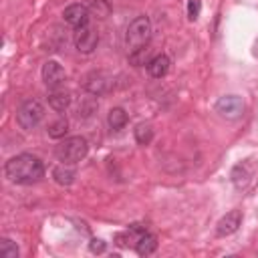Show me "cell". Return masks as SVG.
Wrapping results in <instances>:
<instances>
[{"mask_svg":"<svg viewBox=\"0 0 258 258\" xmlns=\"http://www.w3.org/2000/svg\"><path fill=\"white\" fill-rule=\"evenodd\" d=\"M252 165L248 163V161H240V163H236L234 165V169H232V173H230V177H232V183L238 187V189H242V187H246L248 183H250V179H252Z\"/></svg>","mask_w":258,"mask_h":258,"instance_id":"obj_11","label":"cell"},{"mask_svg":"<svg viewBox=\"0 0 258 258\" xmlns=\"http://www.w3.org/2000/svg\"><path fill=\"white\" fill-rule=\"evenodd\" d=\"M151 58H149V48L145 46V48H139V50H133V52H129V62L133 64V67H141V64H147Z\"/></svg>","mask_w":258,"mask_h":258,"instance_id":"obj_21","label":"cell"},{"mask_svg":"<svg viewBox=\"0 0 258 258\" xmlns=\"http://www.w3.org/2000/svg\"><path fill=\"white\" fill-rule=\"evenodd\" d=\"M40 75H42V81H44V85L48 89H58L64 83V79H67L64 69L56 60H46L42 64V73Z\"/></svg>","mask_w":258,"mask_h":258,"instance_id":"obj_7","label":"cell"},{"mask_svg":"<svg viewBox=\"0 0 258 258\" xmlns=\"http://www.w3.org/2000/svg\"><path fill=\"white\" fill-rule=\"evenodd\" d=\"M240 224H242V212L232 210V212H228L226 216L220 218V222L216 226V234L218 236H230L240 228Z\"/></svg>","mask_w":258,"mask_h":258,"instance_id":"obj_10","label":"cell"},{"mask_svg":"<svg viewBox=\"0 0 258 258\" xmlns=\"http://www.w3.org/2000/svg\"><path fill=\"white\" fill-rule=\"evenodd\" d=\"M143 232H145V228H143L141 224H133V226H129L125 232H121V234L117 236V242H119L121 246H133V248H135V244H137V240L141 238Z\"/></svg>","mask_w":258,"mask_h":258,"instance_id":"obj_14","label":"cell"},{"mask_svg":"<svg viewBox=\"0 0 258 258\" xmlns=\"http://www.w3.org/2000/svg\"><path fill=\"white\" fill-rule=\"evenodd\" d=\"M67 131H69V121H67L64 117H58L56 121H52V123L48 125V135H50L52 139H64Z\"/></svg>","mask_w":258,"mask_h":258,"instance_id":"obj_18","label":"cell"},{"mask_svg":"<svg viewBox=\"0 0 258 258\" xmlns=\"http://www.w3.org/2000/svg\"><path fill=\"white\" fill-rule=\"evenodd\" d=\"M42 117H44V107H42V103L36 101V99L24 101V103L18 107V111H16V121H18V125H20L24 131L34 129V127L42 121Z\"/></svg>","mask_w":258,"mask_h":258,"instance_id":"obj_4","label":"cell"},{"mask_svg":"<svg viewBox=\"0 0 258 258\" xmlns=\"http://www.w3.org/2000/svg\"><path fill=\"white\" fill-rule=\"evenodd\" d=\"M89 250L93 252V254H101V252H105V242L103 240H91V244H89Z\"/></svg>","mask_w":258,"mask_h":258,"instance_id":"obj_23","label":"cell"},{"mask_svg":"<svg viewBox=\"0 0 258 258\" xmlns=\"http://www.w3.org/2000/svg\"><path fill=\"white\" fill-rule=\"evenodd\" d=\"M48 105H50L54 111L62 113V111L71 105V95H69L67 91H62V89H52L50 95H48Z\"/></svg>","mask_w":258,"mask_h":258,"instance_id":"obj_17","label":"cell"},{"mask_svg":"<svg viewBox=\"0 0 258 258\" xmlns=\"http://www.w3.org/2000/svg\"><path fill=\"white\" fill-rule=\"evenodd\" d=\"M58 161L62 163H71V165H77L79 161H83L89 153V143L85 137L81 135H75V137H67V139H60L56 149H54Z\"/></svg>","mask_w":258,"mask_h":258,"instance_id":"obj_2","label":"cell"},{"mask_svg":"<svg viewBox=\"0 0 258 258\" xmlns=\"http://www.w3.org/2000/svg\"><path fill=\"white\" fill-rule=\"evenodd\" d=\"M256 54H258V44H256Z\"/></svg>","mask_w":258,"mask_h":258,"instance_id":"obj_24","label":"cell"},{"mask_svg":"<svg viewBox=\"0 0 258 258\" xmlns=\"http://www.w3.org/2000/svg\"><path fill=\"white\" fill-rule=\"evenodd\" d=\"M0 256L2 258H18V246L10 238L0 240Z\"/></svg>","mask_w":258,"mask_h":258,"instance_id":"obj_20","label":"cell"},{"mask_svg":"<svg viewBox=\"0 0 258 258\" xmlns=\"http://www.w3.org/2000/svg\"><path fill=\"white\" fill-rule=\"evenodd\" d=\"M202 10V2L200 0H187V18L189 20H198Z\"/></svg>","mask_w":258,"mask_h":258,"instance_id":"obj_22","label":"cell"},{"mask_svg":"<svg viewBox=\"0 0 258 258\" xmlns=\"http://www.w3.org/2000/svg\"><path fill=\"white\" fill-rule=\"evenodd\" d=\"M109 85H111L109 77L103 75V73H97V71L89 73L85 77V83H83L85 91L91 93V95H103V93H107L109 91Z\"/></svg>","mask_w":258,"mask_h":258,"instance_id":"obj_9","label":"cell"},{"mask_svg":"<svg viewBox=\"0 0 258 258\" xmlns=\"http://www.w3.org/2000/svg\"><path fill=\"white\" fill-rule=\"evenodd\" d=\"M149 40H151V22L147 16H137L127 26V32H125V44H127L129 52L145 48L149 44Z\"/></svg>","mask_w":258,"mask_h":258,"instance_id":"obj_3","label":"cell"},{"mask_svg":"<svg viewBox=\"0 0 258 258\" xmlns=\"http://www.w3.org/2000/svg\"><path fill=\"white\" fill-rule=\"evenodd\" d=\"M216 111L226 119H238L244 113V99L238 95H224L216 101Z\"/></svg>","mask_w":258,"mask_h":258,"instance_id":"obj_6","label":"cell"},{"mask_svg":"<svg viewBox=\"0 0 258 258\" xmlns=\"http://www.w3.org/2000/svg\"><path fill=\"white\" fill-rule=\"evenodd\" d=\"M153 139V127L149 123H139L135 127V141L139 145H149Z\"/></svg>","mask_w":258,"mask_h":258,"instance_id":"obj_19","label":"cell"},{"mask_svg":"<svg viewBox=\"0 0 258 258\" xmlns=\"http://www.w3.org/2000/svg\"><path fill=\"white\" fill-rule=\"evenodd\" d=\"M99 44V34L93 26L85 24L81 28H75V46L83 54H91Z\"/></svg>","mask_w":258,"mask_h":258,"instance_id":"obj_5","label":"cell"},{"mask_svg":"<svg viewBox=\"0 0 258 258\" xmlns=\"http://www.w3.org/2000/svg\"><path fill=\"white\" fill-rule=\"evenodd\" d=\"M135 250H137L139 256H149V254H153V252L157 250V238L145 230V232L141 234V238L137 240Z\"/></svg>","mask_w":258,"mask_h":258,"instance_id":"obj_16","label":"cell"},{"mask_svg":"<svg viewBox=\"0 0 258 258\" xmlns=\"http://www.w3.org/2000/svg\"><path fill=\"white\" fill-rule=\"evenodd\" d=\"M4 173L12 183L28 185V183H36L44 175V163L36 155L20 153L6 161Z\"/></svg>","mask_w":258,"mask_h":258,"instance_id":"obj_1","label":"cell"},{"mask_svg":"<svg viewBox=\"0 0 258 258\" xmlns=\"http://www.w3.org/2000/svg\"><path fill=\"white\" fill-rule=\"evenodd\" d=\"M75 177H77V169L71 163H60L52 169V179L58 185H71L75 181Z\"/></svg>","mask_w":258,"mask_h":258,"instance_id":"obj_13","label":"cell"},{"mask_svg":"<svg viewBox=\"0 0 258 258\" xmlns=\"http://www.w3.org/2000/svg\"><path fill=\"white\" fill-rule=\"evenodd\" d=\"M127 121H129V117H127L123 107H113L107 115V125H109L111 131H121L127 125Z\"/></svg>","mask_w":258,"mask_h":258,"instance_id":"obj_15","label":"cell"},{"mask_svg":"<svg viewBox=\"0 0 258 258\" xmlns=\"http://www.w3.org/2000/svg\"><path fill=\"white\" fill-rule=\"evenodd\" d=\"M169 64H171L169 56L161 52V54L151 56V60L147 62V71H149V75H151L153 79H161V77H165V75L169 73Z\"/></svg>","mask_w":258,"mask_h":258,"instance_id":"obj_12","label":"cell"},{"mask_svg":"<svg viewBox=\"0 0 258 258\" xmlns=\"http://www.w3.org/2000/svg\"><path fill=\"white\" fill-rule=\"evenodd\" d=\"M62 16H64V22H67V24H71L73 28H81V26L89 24L91 12H89V8L83 6V4H71V6L64 8Z\"/></svg>","mask_w":258,"mask_h":258,"instance_id":"obj_8","label":"cell"}]
</instances>
